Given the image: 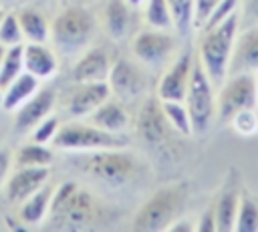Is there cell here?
Listing matches in <instances>:
<instances>
[{"label":"cell","mask_w":258,"mask_h":232,"mask_svg":"<svg viewBox=\"0 0 258 232\" xmlns=\"http://www.w3.org/2000/svg\"><path fill=\"white\" fill-rule=\"evenodd\" d=\"M238 30H240V16L234 14L224 22L208 30H202V36L198 40L196 59L216 87H220L228 77Z\"/></svg>","instance_id":"6da1fadb"},{"label":"cell","mask_w":258,"mask_h":232,"mask_svg":"<svg viewBox=\"0 0 258 232\" xmlns=\"http://www.w3.org/2000/svg\"><path fill=\"white\" fill-rule=\"evenodd\" d=\"M48 226L58 230H85L95 226L99 206L95 198L73 182H64L52 194Z\"/></svg>","instance_id":"7a4b0ae2"},{"label":"cell","mask_w":258,"mask_h":232,"mask_svg":"<svg viewBox=\"0 0 258 232\" xmlns=\"http://www.w3.org/2000/svg\"><path fill=\"white\" fill-rule=\"evenodd\" d=\"M187 202V188L185 184H171L155 190L135 212L131 222L133 230H167L177 218H181Z\"/></svg>","instance_id":"3957f363"},{"label":"cell","mask_w":258,"mask_h":232,"mask_svg":"<svg viewBox=\"0 0 258 232\" xmlns=\"http://www.w3.org/2000/svg\"><path fill=\"white\" fill-rule=\"evenodd\" d=\"M95 16L91 10L75 6L62 10L50 24V38L54 46L67 54H75L87 48L95 34Z\"/></svg>","instance_id":"277c9868"},{"label":"cell","mask_w":258,"mask_h":232,"mask_svg":"<svg viewBox=\"0 0 258 232\" xmlns=\"http://www.w3.org/2000/svg\"><path fill=\"white\" fill-rule=\"evenodd\" d=\"M129 139L123 133H111L97 125L69 121L62 123L52 139V145L64 151H97V149H113L125 147Z\"/></svg>","instance_id":"5b68a950"},{"label":"cell","mask_w":258,"mask_h":232,"mask_svg":"<svg viewBox=\"0 0 258 232\" xmlns=\"http://www.w3.org/2000/svg\"><path fill=\"white\" fill-rule=\"evenodd\" d=\"M258 107L254 73H232L216 91V119L230 123V119L244 111Z\"/></svg>","instance_id":"8992f818"},{"label":"cell","mask_w":258,"mask_h":232,"mask_svg":"<svg viewBox=\"0 0 258 232\" xmlns=\"http://www.w3.org/2000/svg\"><path fill=\"white\" fill-rule=\"evenodd\" d=\"M183 103L187 105V111L191 115L194 133L198 135L206 133L216 119V85L210 81V77L206 75L198 59L194 63V71H191V79H189Z\"/></svg>","instance_id":"52a82bcc"},{"label":"cell","mask_w":258,"mask_h":232,"mask_svg":"<svg viewBox=\"0 0 258 232\" xmlns=\"http://www.w3.org/2000/svg\"><path fill=\"white\" fill-rule=\"evenodd\" d=\"M137 165L139 163L135 155H131L129 151H123V147L91 151V155H87V159L83 161V169L89 176L113 188L127 184L135 176Z\"/></svg>","instance_id":"ba28073f"},{"label":"cell","mask_w":258,"mask_h":232,"mask_svg":"<svg viewBox=\"0 0 258 232\" xmlns=\"http://www.w3.org/2000/svg\"><path fill=\"white\" fill-rule=\"evenodd\" d=\"M131 52L145 69H163L177 56V40L173 30L141 28L131 40Z\"/></svg>","instance_id":"9c48e42d"},{"label":"cell","mask_w":258,"mask_h":232,"mask_svg":"<svg viewBox=\"0 0 258 232\" xmlns=\"http://www.w3.org/2000/svg\"><path fill=\"white\" fill-rule=\"evenodd\" d=\"M107 83L111 87V95H115L119 101L127 103V101H135L147 93L149 77H147V69L141 63L119 56L111 65Z\"/></svg>","instance_id":"30bf717a"},{"label":"cell","mask_w":258,"mask_h":232,"mask_svg":"<svg viewBox=\"0 0 258 232\" xmlns=\"http://www.w3.org/2000/svg\"><path fill=\"white\" fill-rule=\"evenodd\" d=\"M194 63H196V56L189 50H183L181 54H177L167 67H163V73L155 85V95L161 101H183L189 79H191Z\"/></svg>","instance_id":"8fae6325"},{"label":"cell","mask_w":258,"mask_h":232,"mask_svg":"<svg viewBox=\"0 0 258 232\" xmlns=\"http://www.w3.org/2000/svg\"><path fill=\"white\" fill-rule=\"evenodd\" d=\"M135 131L151 147H159L167 141L171 127L165 121L161 101H159L157 95L143 99V103L137 111V117H135Z\"/></svg>","instance_id":"7c38bea8"},{"label":"cell","mask_w":258,"mask_h":232,"mask_svg":"<svg viewBox=\"0 0 258 232\" xmlns=\"http://www.w3.org/2000/svg\"><path fill=\"white\" fill-rule=\"evenodd\" d=\"M109 97H111V87L107 81L77 83V87L69 93L67 111L73 117H85V115H91Z\"/></svg>","instance_id":"4fadbf2b"},{"label":"cell","mask_w":258,"mask_h":232,"mask_svg":"<svg viewBox=\"0 0 258 232\" xmlns=\"http://www.w3.org/2000/svg\"><path fill=\"white\" fill-rule=\"evenodd\" d=\"M256 71H258V22L240 26L228 75L256 73Z\"/></svg>","instance_id":"5bb4252c"},{"label":"cell","mask_w":258,"mask_h":232,"mask_svg":"<svg viewBox=\"0 0 258 232\" xmlns=\"http://www.w3.org/2000/svg\"><path fill=\"white\" fill-rule=\"evenodd\" d=\"M48 165L40 167H16L6 182V198L12 204H22L28 196L40 190L48 182Z\"/></svg>","instance_id":"9a60e30c"},{"label":"cell","mask_w":258,"mask_h":232,"mask_svg":"<svg viewBox=\"0 0 258 232\" xmlns=\"http://www.w3.org/2000/svg\"><path fill=\"white\" fill-rule=\"evenodd\" d=\"M111 56L107 48L103 46H93L83 50L79 61L73 67L71 79L75 83H91V81H107L109 71H111Z\"/></svg>","instance_id":"2e32d148"},{"label":"cell","mask_w":258,"mask_h":232,"mask_svg":"<svg viewBox=\"0 0 258 232\" xmlns=\"http://www.w3.org/2000/svg\"><path fill=\"white\" fill-rule=\"evenodd\" d=\"M135 6H131L127 0H107L103 10V24L105 30L113 40H125L135 30Z\"/></svg>","instance_id":"e0dca14e"},{"label":"cell","mask_w":258,"mask_h":232,"mask_svg":"<svg viewBox=\"0 0 258 232\" xmlns=\"http://www.w3.org/2000/svg\"><path fill=\"white\" fill-rule=\"evenodd\" d=\"M56 95L52 89H40L36 91L30 99H26L18 109L14 117V127L16 131H28L32 129L38 121H42L46 115H50L54 107Z\"/></svg>","instance_id":"ac0fdd59"},{"label":"cell","mask_w":258,"mask_h":232,"mask_svg":"<svg viewBox=\"0 0 258 232\" xmlns=\"http://www.w3.org/2000/svg\"><path fill=\"white\" fill-rule=\"evenodd\" d=\"M89 121L105 131H111V133H125V129L129 127V111L125 109L123 101H119L117 97H109L105 103H101L91 115H89Z\"/></svg>","instance_id":"d6986e66"},{"label":"cell","mask_w":258,"mask_h":232,"mask_svg":"<svg viewBox=\"0 0 258 232\" xmlns=\"http://www.w3.org/2000/svg\"><path fill=\"white\" fill-rule=\"evenodd\" d=\"M58 61L52 48L44 42H26L24 44V71L34 75L36 79H48L56 73Z\"/></svg>","instance_id":"ffe728a7"},{"label":"cell","mask_w":258,"mask_h":232,"mask_svg":"<svg viewBox=\"0 0 258 232\" xmlns=\"http://www.w3.org/2000/svg\"><path fill=\"white\" fill-rule=\"evenodd\" d=\"M38 81L34 75H30L28 71L20 73L8 87H4L2 93V107L6 111H14L18 109L26 99H30L36 91H38Z\"/></svg>","instance_id":"44dd1931"},{"label":"cell","mask_w":258,"mask_h":232,"mask_svg":"<svg viewBox=\"0 0 258 232\" xmlns=\"http://www.w3.org/2000/svg\"><path fill=\"white\" fill-rule=\"evenodd\" d=\"M52 194H54V188L46 182L40 190H36L32 196H28L20 204V220L24 224H40L48 216Z\"/></svg>","instance_id":"7402d4cb"},{"label":"cell","mask_w":258,"mask_h":232,"mask_svg":"<svg viewBox=\"0 0 258 232\" xmlns=\"http://www.w3.org/2000/svg\"><path fill=\"white\" fill-rule=\"evenodd\" d=\"M238 206H240V194L234 188H226L216 204H214V214H216V228L218 230H236V216H238Z\"/></svg>","instance_id":"603a6c76"},{"label":"cell","mask_w":258,"mask_h":232,"mask_svg":"<svg viewBox=\"0 0 258 232\" xmlns=\"http://www.w3.org/2000/svg\"><path fill=\"white\" fill-rule=\"evenodd\" d=\"M20 26H22V34L28 42H46L50 36V24L44 18V14H40L38 10L26 8L18 14Z\"/></svg>","instance_id":"cb8c5ba5"},{"label":"cell","mask_w":258,"mask_h":232,"mask_svg":"<svg viewBox=\"0 0 258 232\" xmlns=\"http://www.w3.org/2000/svg\"><path fill=\"white\" fill-rule=\"evenodd\" d=\"M52 151L46 147V143L30 141L16 149L14 153V167H40L48 165L52 161Z\"/></svg>","instance_id":"d4e9b609"},{"label":"cell","mask_w":258,"mask_h":232,"mask_svg":"<svg viewBox=\"0 0 258 232\" xmlns=\"http://www.w3.org/2000/svg\"><path fill=\"white\" fill-rule=\"evenodd\" d=\"M161 109H163L165 121L169 123L171 131H175L179 135H191L194 133L191 115H189L187 105L183 101H161Z\"/></svg>","instance_id":"484cf974"},{"label":"cell","mask_w":258,"mask_h":232,"mask_svg":"<svg viewBox=\"0 0 258 232\" xmlns=\"http://www.w3.org/2000/svg\"><path fill=\"white\" fill-rule=\"evenodd\" d=\"M143 20L151 28L175 30L173 28V16H171L167 0H145L143 2Z\"/></svg>","instance_id":"4316f807"},{"label":"cell","mask_w":258,"mask_h":232,"mask_svg":"<svg viewBox=\"0 0 258 232\" xmlns=\"http://www.w3.org/2000/svg\"><path fill=\"white\" fill-rule=\"evenodd\" d=\"M20 73H24V44H14L6 48L0 65V87H8Z\"/></svg>","instance_id":"83f0119b"},{"label":"cell","mask_w":258,"mask_h":232,"mask_svg":"<svg viewBox=\"0 0 258 232\" xmlns=\"http://www.w3.org/2000/svg\"><path fill=\"white\" fill-rule=\"evenodd\" d=\"M194 2L196 0H167L173 16V28L181 36L194 30Z\"/></svg>","instance_id":"f1b7e54d"},{"label":"cell","mask_w":258,"mask_h":232,"mask_svg":"<svg viewBox=\"0 0 258 232\" xmlns=\"http://www.w3.org/2000/svg\"><path fill=\"white\" fill-rule=\"evenodd\" d=\"M236 230L240 232H258V204L252 198H240Z\"/></svg>","instance_id":"f546056e"},{"label":"cell","mask_w":258,"mask_h":232,"mask_svg":"<svg viewBox=\"0 0 258 232\" xmlns=\"http://www.w3.org/2000/svg\"><path fill=\"white\" fill-rule=\"evenodd\" d=\"M22 26L16 14H4V18L0 20V42L6 46H14V44H22Z\"/></svg>","instance_id":"4dcf8cb0"},{"label":"cell","mask_w":258,"mask_h":232,"mask_svg":"<svg viewBox=\"0 0 258 232\" xmlns=\"http://www.w3.org/2000/svg\"><path fill=\"white\" fill-rule=\"evenodd\" d=\"M230 125H232V129L236 133L246 135V137L258 133V111H256V107L254 109H244V111L236 113L230 119Z\"/></svg>","instance_id":"1f68e13d"},{"label":"cell","mask_w":258,"mask_h":232,"mask_svg":"<svg viewBox=\"0 0 258 232\" xmlns=\"http://www.w3.org/2000/svg\"><path fill=\"white\" fill-rule=\"evenodd\" d=\"M238 10H240V0H222V2L214 8V12L210 14V18L204 22V26L200 28V32H202V30H208V28L220 24V22H224L226 18H230V16H234V14H238Z\"/></svg>","instance_id":"d6a6232c"},{"label":"cell","mask_w":258,"mask_h":232,"mask_svg":"<svg viewBox=\"0 0 258 232\" xmlns=\"http://www.w3.org/2000/svg\"><path fill=\"white\" fill-rule=\"evenodd\" d=\"M60 123L56 117L52 115H46L42 121H38L34 127H32V141H38V143H52L56 131H58Z\"/></svg>","instance_id":"836d02e7"},{"label":"cell","mask_w":258,"mask_h":232,"mask_svg":"<svg viewBox=\"0 0 258 232\" xmlns=\"http://www.w3.org/2000/svg\"><path fill=\"white\" fill-rule=\"evenodd\" d=\"M220 2L222 0H196L194 2V30H200L204 26V22L210 18V14Z\"/></svg>","instance_id":"e575fe53"},{"label":"cell","mask_w":258,"mask_h":232,"mask_svg":"<svg viewBox=\"0 0 258 232\" xmlns=\"http://www.w3.org/2000/svg\"><path fill=\"white\" fill-rule=\"evenodd\" d=\"M240 26L258 22V0H240Z\"/></svg>","instance_id":"d590c367"},{"label":"cell","mask_w":258,"mask_h":232,"mask_svg":"<svg viewBox=\"0 0 258 232\" xmlns=\"http://www.w3.org/2000/svg\"><path fill=\"white\" fill-rule=\"evenodd\" d=\"M196 230H200V232H216V230H218V228H216V214H214V206H210V208H206V210H204V214L200 216V222H198Z\"/></svg>","instance_id":"8d00e7d4"},{"label":"cell","mask_w":258,"mask_h":232,"mask_svg":"<svg viewBox=\"0 0 258 232\" xmlns=\"http://www.w3.org/2000/svg\"><path fill=\"white\" fill-rule=\"evenodd\" d=\"M10 167H12V157H10V153L4 151V149H0V184L6 180Z\"/></svg>","instance_id":"74e56055"},{"label":"cell","mask_w":258,"mask_h":232,"mask_svg":"<svg viewBox=\"0 0 258 232\" xmlns=\"http://www.w3.org/2000/svg\"><path fill=\"white\" fill-rule=\"evenodd\" d=\"M169 232H189V230H194V224L189 222V220H183V218H177L169 228H167Z\"/></svg>","instance_id":"f35d334b"},{"label":"cell","mask_w":258,"mask_h":232,"mask_svg":"<svg viewBox=\"0 0 258 232\" xmlns=\"http://www.w3.org/2000/svg\"><path fill=\"white\" fill-rule=\"evenodd\" d=\"M6 48H8V46L0 42V65H2V61H4V54H6Z\"/></svg>","instance_id":"ab89813d"},{"label":"cell","mask_w":258,"mask_h":232,"mask_svg":"<svg viewBox=\"0 0 258 232\" xmlns=\"http://www.w3.org/2000/svg\"><path fill=\"white\" fill-rule=\"evenodd\" d=\"M127 2H129V4H131V6H135V8H141V6H143V2H145V0H127Z\"/></svg>","instance_id":"60d3db41"},{"label":"cell","mask_w":258,"mask_h":232,"mask_svg":"<svg viewBox=\"0 0 258 232\" xmlns=\"http://www.w3.org/2000/svg\"><path fill=\"white\" fill-rule=\"evenodd\" d=\"M254 77H256V93H258V71L254 73Z\"/></svg>","instance_id":"b9f144b4"},{"label":"cell","mask_w":258,"mask_h":232,"mask_svg":"<svg viewBox=\"0 0 258 232\" xmlns=\"http://www.w3.org/2000/svg\"><path fill=\"white\" fill-rule=\"evenodd\" d=\"M4 14H6V12H4V8H2V6H0V20H2V18H4Z\"/></svg>","instance_id":"7bdbcfd3"},{"label":"cell","mask_w":258,"mask_h":232,"mask_svg":"<svg viewBox=\"0 0 258 232\" xmlns=\"http://www.w3.org/2000/svg\"><path fill=\"white\" fill-rule=\"evenodd\" d=\"M2 93H4V89L0 87V105H2Z\"/></svg>","instance_id":"ee69618b"}]
</instances>
